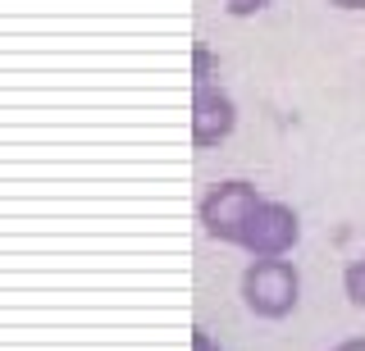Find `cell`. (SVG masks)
<instances>
[{
	"label": "cell",
	"instance_id": "6da1fadb",
	"mask_svg": "<svg viewBox=\"0 0 365 351\" xmlns=\"http://www.w3.org/2000/svg\"><path fill=\"white\" fill-rule=\"evenodd\" d=\"M242 301L260 320H288L302 301V274L292 260H251L242 269Z\"/></svg>",
	"mask_w": 365,
	"mask_h": 351
},
{
	"label": "cell",
	"instance_id": "7a4b0ae2",
	"mask_svg": "<svg viewBox=\"0 0 365 351\" xmlns=\"http://www.w3.org/2000/svg\"><path fill=\"white\" fill-rule=\"evenodd\" d=\"M260 201L265 197L256 192V183L228 178V183H215L201 197L197 219H201L205 237H215V242H224V246H242V233H247V224H251V214H256Z\"/></svg>",
	"mask_w": 365,
	"mask_h": 351
},
{
	"label": "cell",
	"instance_id": "3957f363",
	"mask_svg": "<svg viewBox=\"0 0 365 351\" xmlns=\"http://www.w3.org/2000/svg\"><path fill=\"white\" fill-rule=\"evenodd\" d=\"M302 242V219H297V210L288 201H260L256 214H251L247 233H242V251L251 260H279L288 256L292 246Z\"/></svg>",
	"mask_w": 365,
	"mask_h": 351
},
{
	"label": "cell",
	"instance_id": "277c9868",
	"mask_svg": "<svg viewBox=\"0 0 365 351\" xmlns=\"http://www.w3.org/2000/svg\"><path fill=\"white\" fill-rule=\"evenodd\" d=\"M233 128H237L233 96H228L220 83L192 87V146L210 151V146H220V142L233 137Z\"/></svg>",
	"mask_w": 365,
	"mask_h": 351
},
{
	"label": "cell",
	"instance_id": "5b68a950",
	"mask_svg": "<svg viewBox=\"0 0 365 351\" xmlns=\"http://www.w3.org/2000/svg\"><path fill=\"white\" fill-rule=\"evenodd\" d=\"M215 73H220V55L205 46V41H197V46H192V87L215 83Z\"/></svg>",
	"mask_w": 365,
	"mask_h": 351
},
{
	"label": "cell",
	"instance_id": "8992f818",
	"mask_svg": "<svg viewBox=\"0 0 365 351\" xmlns=\"http://www.w3.org/2000/svg\"><path fill=\"white\" fill-rule=\"evenodd\" d=\"M342 292H347L351 305H361V310H365V256L351 260V265L342 269Z\"/></svg>",
	"mask_w": 365,
	"mask_h": 351
},
{
	"label": "cell",
	"instance_id": "52a82bcc",
	"mask_svg": "<svg viewBox=\"0 0 365 351\" xmlns=\"http://www.w3.org/2000/svg\"><path fill=\"white\" fill-rule=\"evenodd\" d=\"M269 5H274V0H224V9L233 19H256V14H265Z\"/></svg>",
	"mask_w": 365,
	"mask_h": 351
},
{
	"label": "cell",
	"instance_id": "ba28073f",
	"mask_svg": "<svg viewBox=\"0 0 365 351\" xmlns=\"http://www.w3.org/2000/svg\"><path fill=\"white\" fill-rule=\"evenodd\" d=\"M192 351H224V347L215 342V337L205 333V328H192Z\"/></svg>",
	"mask_w": 365,
	"mask_h": 351
},
{
	"label": "cell",
	"instance_id": "9c48e42d",
	"mask_svg": "<svg viewBox=\"0 0 365 351\" xmlns=\"http://www.w3.org/2000/svg\"><path fill=\"white\" fill-rule=\"evenodd\" d=\"M334 351H365V337H347V342H338Z\"/></svg>",
	"mask_w": 365,
	"mask_h": 351
},
{
	"label": "cell",
	"instance_id": "30bf717a",
	"mask_svg": "<svg viewBox=\"0 0 365 351\" xmlns=\"http://www.w3.org/2000/svg\"><path fill=\"white\" fill-rule=\"evenodd\" d=\"M334 9H365V0H329Z\"/></svg>",
	"mask_w": 365,
	"mask_h": 351
}]
</instances>
